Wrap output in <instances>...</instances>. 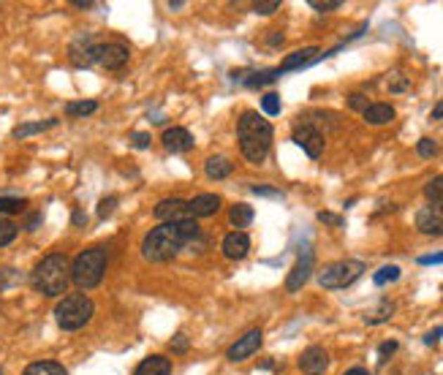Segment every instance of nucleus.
Wrapping results in <instances>:
<instances>
[{
  "instance_id": "f257e3e1",
  "label": "nucleus",
  "mask_w": 443,
  "mask_h": 375,
  "mask_svg": "<svg viewBox=\"0 0 443 375\" xmlns=\"http://www.w3.org/2000/svg\"><path fill=\"white\" fill-rule=\"evenodd\" d=\"M202 237V229L199 223L191 218V221H180V223H163V226H155L144 237L141 242V256L147 261H169L174 256H180L185 248H193V242Z\"/></svg>"
},
{
  "instance_id": "f03ea898",
  "label": "nucleus",
  "mask_w": 443,
  "mask_h": 375,
  "mask_svg": "<svg viewBox=\"0 0 443 375\" xmlns=\"http://www.w3.org/2000/svg\"><path fill=\"white\" fill-rule=\"evenodd\" d=\"M237 139H240L242 155L250 164H264L272 150L275 128L259 112H242L240 123H237Z\"/></svg>"
},
{
  "instance_id": "7ed1b4c3",
  "label": "nucleus",
  "mask_w": 443,
  "mask_h": 375,
  "mask_svg": "<svg viewBox=\"0 0 443 375\" xmlns=\"http://www.w3.org/2000/svg\"><path fill=\"white\" fill-rule=\"evenodd\" d=\"M30 283L33 289L44 296H60L68 283H71V261L63 253H49L44 256L39 264L30 272Z\"/></svg>"
},
{
  "instance_id": "20e7f679",
  "label": "nucleus",
  "mask_w": 443,
  "mask_h": 375,
  "mask_svg": "<svg viewBox=\"0 0 443 375\" xmlns=\"http://www.w3.org/2000/svg\"><path fill=\"white\" fill-rule=\"evenodd\" d=\"M106 264H109V258H106V250L103 248L82 250L79 256L74 258V264H71V280L84 291L96 289L103 280V275H106Z\"/></svg>"
},
{
  "instance_id": "39448f33",
  "label": "nucleus",
  "mask_w": 443,
  "mask_h": 375,
  "mask_svg": "<svg viewBox=\"0 0 443 375\" xmlns=\"http://www.w3.org/2000/svg\"><path fill=\"white\" fill-rule=\"evenodd\" d=\"M93 312H96V305H93L90 296H84V294H68V296H63L60 302H58V308H55V321L65 332H77V329H82L93 318Z\"/></svg>"
},
{
  "instance_id": "423d86ee",
  "label": "nucleus",
  "mask_w": 443,
  "mask_h": 375,
  "mask_svg": "<svg viewBox=\"0 0 443 375\" xmlns=\"http://www.w3.org/2000/svg\"><path fill=\"white\" fill-rule=\"evenodd\" d=\"M364 275V264L357 258H345V261H335V264H326L319 272V283L323 289H348L351 283H357Z\"/></svg>"
},
{
  "instance_id": "0eeeda50",
  "label": "nucleus",
  "mask_w": 443,
  "mask_h": 375,
  "mask_svg": "<svg viewBox=\"0 0 443 375\" xmlns=\"http://www.w3.org/2000/svg\"><path fill=\"white\" fill-rule=\"evenodd\" d=\"M313 267H316V256H313V248H310V245H304V248L300 250V258H297L294 270L288 272V277H285V291H288V294L300 291L304 283L310 280Z\"/></svg>"
},
{
  "instance_id": "6e6552de",
  "label": "nucleus",
  "mask_w": 443,
  "mask_h": 375,
  "mask_svg": "<svg viewBox=\"0 0 443 375\" xmlns=\"http://www.w3.org/2000/svg\"><path fill=\"white\" fill-rule=\"evenodd\" d=\"M131 58V52H128V46L125 44H117V41H103L96 46V65H101V68H109V71H117L122 68L125 63Z\"/></svg>"
},
{
  "instance_id": "1a4fd4ad",
  "label": "nucleus",
  "mask_w": 443,
  "mask_h": 375,
  "mask_svg": "<svg viewBox=\"0 0 443 375\" xmlns=\"http://www.w3.org/2000/svg\"><path fill=\"white\" fill-rule=\"evenodd\" d=\"M294 145L297 147H302L304 152L316 161V158H321V152H323V133L316 128L313 123H302L297 131H294Z\"/></svg>"
},
{
  "instance_id": "9d476101",
  "label": "nucleus",
  "mask_w": 443,
  "mask_h": 375,
  "mask_svg": "<svg viewBox=\"0 0 443 375\" xmlns=\"http://www.w3.org/2000/svg\"><path fill=\"white\" fill-rule=\"evenodd\" d=\"M262 340H264L262 329H250V332H245L237 343L229 346L226 359H229V362H245V359H250V356L262 348Z\"/></svg>"
},
{
  "instance_id": "9b49d317",
  "label": "nucleus",
  "mask_w": 443,
  "mask_h": 375,
  "mask_svg": "<svg viewBox=\"0 0 443 375\" xmlns=\"http://www.w3.org/2000/svg\"><path fill=\"white\" fill-rule=\"evenodd\" d=\"M96 46H98V41L90 33H82L79 39H74L68 46V58L77 68H90V65H96Z\"/></svg>"
},
{
  "instance_id": "f8f14e48",
  "label": "nucleus",
  "mask_w": 443,
  "mask_h": 375,
  "mask_svg": "<svg viewBox=\"0 0 443 375\" xmlns=\"http://www.w3.org/2000/svg\"><path fill=\"white\" fill-rule=\"evenodd\" d=\"M416 229L427 237H443V204H427L416 212Z\"/></svg>"
},
{
  "instance_id": "ddd939ff",
  "label": "nucleus",
  "mask_w": 443,
  "mask_h": 375,
  "mask_svg": "<svg viewBox=\"0 0 443 375\" xmlns=\"http://www.w3.org/2000/svg\"><path fill=\"white\" fill-rule=\"evenodd\" d=\"M155 218L163 223H180V221H191V212H188V202L185 199H163L155 204Z\"/></svg>"
},
{
  "instance_id": "4468645a",
  "label": "nucleus",
  "mask_w": 443,
  "mask_h": 375,
  "mask_svg": "<svg viewBox=\"0 0 443 375\" xmlns=\"http://www.w3.org/2000/svg\"><path fill=\"white\" fill-rule=\"evenodd\" d=\"M326 367H329V354L321 346H310L300 356V370H304L307 375H323Z\"/></svg>"
},
{
  "instance_id": "2eb2a0df",
  "label": "nucleus",
  "mask_w": 443,
  "mask_h": 375,
  "mask_svg": "<svg viewBox=\"0 0 443 375\" xmlns=\"http://www.w3.org/2000/svg\"><path fill=\"white\" fill-rule=\"evenodd\" d=\"M161 142L166 152H188V150L193 147V133H191L188 128L174 125V128H166V131H163Z\"/></svg>"
},
{
  "instance_id": "dca6fc26",
  "label": "nucleus",
  "mask_w": 443,
  "mask_h": 375,
  "mask_svg": "<svg viewBox=\"0 0 443 375\" xmlns=\"http://www.w3.org/2000/svg\"><path fill=\"white\" fill-rule=\"evenodd\" d=\"M223 199L218 193H199V196H193L191 202H188V212H191V218L196 221V218H210V215H215L218 209H221Z\"/></svg>"
},
{
  "instance_id": "f3484780",
  "label": "nucleus",
  "mask_w": 443,
  "mask_h": 375,
  "mask_svg": "<svg viewBox=\"0 0 443 375\" xmlns=\"http://www.w3.org/2000/svg\"><path fill=\"white\" fill-rule=\"evenodd\" d=\"M221 250L226 258H231V261H240L248 256V250H250V237L245 234V231H231V234H226L221 242Z\"/></svg>"
},
{
  "instance_id": "a211bd4d",
  "label": "nucleus",
  "mask_w": 443,
  "mask_h": 375,
  "mask_svg": "<svg viewBox=\"0 0 443 375\" xmlns=\"http://www.w3.org/2000/svg\"><path fill=\"white\" fill-rule=\"evenodd\" d=\"M321 60V55H319V46H304L300 52H291L285 60L278 65V71L283 74H288V71H297V68H304V65H310V63Z\"/></svg>"
},
{
  "instance_id": "6ab92c4d",
  "label": "nucleus",
  "mask_w": 443,
  "mask_h": 375,
  "mask_svg": "<svg viewBox=\"0 0 443 375\" xmlns=\"http://www.w3.org/2000/svg\"><path fill=\"white\" fill-rule=\"evenodd\" d=\"M134 375H172V362H169V356L153 354L136 364Z\"/></svg>"
},
{
  "instance_id": "aec40b11",
  "label": "nucleus",
  "mask_w": 443,
  "mask_h": 375,
  "mask_svg": "<svg viewBox=\"0 0 443 375\" xmlns=\"http://www.w3.org/2000/svg\"><path fill=\"white\" fill-rule=\"evenodd\" d=\"M364 123L367 125H386L394 120V106L392 104H383V101H378V104H370L367 109L362 112Z\"/></svg>"
},
{
  "instance_id": "412c9836",
  "label": "nucleus",
  "mask_w": 443,
  "mask_h": 375,
  "mask_svg": "<svg viewBox=\"0 0 443 375\" xmlns=\"http://www.w3.org/2000/svg\"><path fill=\"white\" fill-rule=\"evenodd\" d=\"M253 218H256V212H253V207L250 204H234L231 207V212H229V223L234 226L237 231H242V229H248L250 223H253Z\"/></svg>"
},
{
  "instance_id": "4be33fe9",
  "label": "nucleus",
  "mask_w": 443,
  "mask_h": 375,
  "mask_svg": "<svg viewBox=\"0 0 443 375\" xmlns=\"http://www.w3.org/2000/svg\"><path fill=\"white\" fill-rule=\"evenodd\" d=\"M204 174H207L210 180H226V177L231 174V161H226L223 155H215V158H210V161L204 164Z\"/></svg>"
},
{
  "instance_id": "5701e85b",
  "label": "nucleus",
  "mask_w": 443,
  "mask_h": 375,
  "mask_svg": "<svg viewBox=\"0 0 443 375\" xmlns=\"http://www.w3.org/2000/svg\"><path fill=\"white\" fill-rule=\"evenodd\" d=\"M22 375H68V370L60 362H33L22 370Z\"/></svg>"
},
{
  "instance_id": "b1692460",
  "label": "nucleus",
  "mask_w": 443,
  "mask_h": 375,
  "mask_svg": "<svg viewBox=\"0 0 443 375\" xmlns=\"http://www.w3.org/2000/svg\"><path fill=\"white\" fill-rule=\"evenodd\" d=\"M58 120L52 117V120H41V123H22L14 128V139H25V136H33V133H41V131H49V128H55Z\"/></svg>"
},
{
  "instance_id": "393cba45",
  "label": "nucleus",
  "mask_w": 443,
  "mask_h": 375,
  "mask_svg": "<svg viewBox=\"0 0 443 375\" xmlns=\"http://www.w3.org/2000/svg\"><path fill=\"white\" fill-rule=\"evenodd\" d=\"M27 209V199L22 196H0V215H20Z\"/></svg>"
},
{
  "instance_id": "a878e982",
  "label": "nucleus",
  "mask_w": 443,
  "mask_h": 375,
  "mask_svg": "<svg viewBox=\"0 0 443 375\" xmlns=\"http://www.w3.org/2000/svg\"><path fill=\"white\" fill-rule=\"evenodd\" d=\"M96 112H98V101H71V104H65L68 117H90Z\"/></svg>"
},
{
  "instance_id": "bb28decb",
  "label": "nucleus",
  "mask_w": 443,
  "mask_h": 375,
  "mask_svg": "<svg viewBox=\"0 0 443 375\" xmlns=\"http://www.w3.org/2000/svg\"><path fill=\"white\" fill-rule=\"evenodd\" d=\"M275 79H281V71L278 68H267V71H259V74H250L245 84L248 87H264V84L275 82Z\"/></svg>"
},
{
  "instance_id": "cd10ccee",
  "label": "nucleus",
  "mask_w": 443,
  "mask_h": 375,
  "mask_svg": "<svg viewBox=\"0 0 443 375\" xmlns=\"http://www.w3.org/2000/svg\"><path fill=\"white\" fill-rule=\"evenodd\" d=\"M17 234H20V226H17L14 221H8V218L0 215V248L11 245V242L17 239Z\"/></svg>"
},
{
  "instance_id": "c85d7f7f",
  "label": "nucleus",
  "mask_w": 443,
  "mask_h": 375,
  "mask_svg": "<svg viewBox=\"0 0 443 375\" xmlns=\"http://www.w3.org/2000/svg\"><path fill=\"white\" fill-rule=\"evenodd\" d=\"M424 196H427L432 204H443V174L441 177H432V180L424 185Z\"/></svg>"
},
{
  "instance_id": "c756f323",
  "label": "nucleus",
  "mask_w": 443,
  "mask_h": 375,
  "mask_svg": "<svg viewBox=\"0 0 443 375\" xmlns=\"http://www.w3.org/2000/svg\"><path fill=\"white\" fill-rule=\"evenodd\" d=\"M373 280H375V286L394 283V280H400V267H394V264H386V267H381V270L373 275Z\"/></svg>"
},
{
  "instance_id": "7c9ffc66",
  "label": "nucleus",
  "mask_w": 443,
  "mask_h": 375,
  "mask_svg": "<svg viewBox=\"0 0 443 375\" xmlns=\"http://www.w3.org/2000/svg\"><path fill=\"white\" fill-rule=\"evenodd\" d=\"M392 312H394V305L386 299V302H381V305L373 310V315H364V321H367V324H381L386 318H392Z\"/></svg>"
},
{
  "instance_id": "2f4dec72",
  "label": "nucleus",
  "mask_w": 443,
  "mask_h": 375,
  "mask_svg": "<svg viewBox=\"0 0 443 375\" xmlns=\"http://www.w3.org/2000/svg\"><path fill=\"white\" fill-rule=\"evenodd\" d=\"M262 109L269 114V117H275V114H281V96L275 93V90H269V93H264L262 96Z\"/></svg>"
},
{
  "instance_id": "473e14b6",
  "label": "nucleus",
  "mask_w": 443,
  "mask_h": 375,
  "mask_svg": "<svg viewBox=\"0 0 443 375\" xmlns=\"http://www.w3.org/2000/svg\"><path fill=\"white\" fill-rule=\"evenodd\" d=\"M438 142L435 139H430V136H424V139H419V145H416V152L422 155V158H435L438 155Z\"/></svg>"
},
{
  "instance_id": "72a5a7b5",
  "label": "nucleus",
  "mask_w": 443,
  "mask_h": 375,
  "mask_svg": "<svg viewBox=\"0 0 443 375\" xmlns=\"http://www.w3.org/2000/svg\"><path fill=\"white\" fill-rule=\"evenodd\" d=\"M278 8H281V0H256V3H253V11H256V14H262V17L275 14Z\"/></svg>"
},
{
  "instance_id": "f704fd0d",
  "label": "nucleus",
  "mask_w": 443,
  "mask_h": 375,
  "mask_svg": "<svg viewBox=\"0 0 443 375\" xmlns=\"http://www.w3.org/2000/svg\"><path fill=\"white\" fill-rule=\"evenodd\" d=\"M397 348H400V346H397L394 340H386V343H381V348H378V362H381V364H386Z\"/></svg>"
},
{
  "instance_id": "c9c22d12",
  "label": "nucleus",
  "mask_w": 443,
  "mask_h": 375,
  "mask_svg": "<svg viewBox=\"0 0 443 375\" xmlns=\"http://www.w3.org/2000/svg\"><path fill=\"white\" fill-rule=\"evenodd\" d=\"M340 6H342L340 0H310V8H316V11H321V14L335 11V8H340Z\"/></svg>"
},
{
  "instance_id": "e433bc0d",
  "label": "nucleus",
  "mask_w": 443,
  "mask_h": 375,
  "mask_svg": "<svg viewBox=\"0 0 443 375\" xmlns=\"http://www.w3.org/2000/svg\"><path fill=\"white\" fill-rule=\"evenodd\" d=\"M150 133L147 131H136V133H131V147H136V150H147L150 147Z\"/></svg>"
},
{
  "instance_id": "4c0bfd02",
  "label": "nucleus",
  "mask_w": 443,
  "mask_h": 375,
  "mask_svg": "<svg viewBox=\"0 0 443 375\" xmlns=\"http://www.w3.org/2000/svg\"><path fill=\"white\" fill-rule=\"evenodd\" d=\"M117 207V196H106L101 204H98V218H109Z\"/></svg>"
},
{
  "instance_id": "58836bf2",
  "label": "nucleus",
  "mask_w": 443,
  "mask_h": 375,
  "mask_svg": "<svg viewBox=\"0 0 443 375\" xmlns=\"http://www.w3.org/2000/svg\"><path fill=\"white\" fill-rule=\"evenodd\" d=\"M348 106L357 109V112H364L370 104H367V98H364L362 93H351V96H348Z\"/></svg>"
},
{
  "instance_id": "ea45409f",
  "label": "nucleus",
  "mask_w": 443,
  "mask_h": 375,
  "mask_svg": "<svg viewBox=\"0 0 443 375\" xmlns=\"http://www.w3.org/2000/svg\"><path fill=\"white\" fill-rule=\"evenodd\" d=\"M188 348H191L188 334H177V337L172 340V351H174V354H182V351H188Z\"/></svg>"
},
{
  "instance_id": "a19ab883",
  "label": "nucleus",
  "mask_w": 443,
  "mask_h": 375,
  "mask_svg": "<svg viewBox=\"0 0 443 375\" xmlns=\"http://www.w3.org/2000/svg\"><path fill=\"white\" fill-rule=\"evenodd\" d=\"M256 196H269V199H283V190H278V188H262V185H256V188H250Z\"/></svg>"
},
{
  "instance_id": "79ce46f5",
  "label": "nucleus",
  "mask_w": 443,
  "mask_h": 375,
  "mask_svg": "<svg viewBox=\"0 0 443 375\" xmlns=\"http://www.w3.org/2000/svg\"><path fill=\"white\" fill-rule=\"evenodd\" d=\"M389 90L392 93H403V90H408V79H405L403 74H394V79L389 82Z\"/></svg>"
},
{
  "instance_id": "37998d69",
  "label": "nucleus",
  "mask_w": 443,
  "mask_h": 375,
  "mask_svg": "<svg viewBox=\"0 0 443 375\" xmlns=\"http://www.w3.org/2000/svg\"><path fill=\"white\" fill-rule=\"evenodd\" d=\"M419 264L430 267V264H443V250L441 253H430V256H419Z\"/></svg>"
},
{
  "instance_id": "c03bdc74",
  "label": "nucleus",
  "mask_w": 443,
  "mask_h": 375,
  "mask_svg": "<svg viewBox=\"0 0 443 375\" xmlns=\"http://www.w3.org/2000/svg\"><path fill=\"white\" fill-rule=\"evenodd\" d=\"M441 337H443V327H438V329H432V332L424 334V346H435Z\"/></svg>"
},
{
  "instance_id": "a18cd8bd",
  "label": "nucleus",
  "mask_w": 443,
  "mask_h": 375,
  "mask_svg": "<svg viewBox=\"0 0 443 375\" xmlns=\"http://www.w3.org/2000/svg\"><path fill=\"white\" fill-rule=\"evenodd\" d=\"M319 221L321 223H335V226H342L340 215H332V212H319Z\"/></svg>"
},
{
  "instance_id": "49530a36",
  "label": "nucleus",
  "mask_w": 443,
  "mask_h": 375,
  "mask_svg": "<svg viewBox=\"0 0 443 375\" xmlns=\"http://www.w3.org/2000/svg\"><path fill=\"white\" fill-rule=\"evenodd\" d=\"M71 223H74V226H84V223H87V215H84L82 209H74V212H71Z\"/></svg>"
},
{
  "instance_id": "de8ad7c7",
  "label": "nucleus",
  "mask_w": 443,
  "mask_h": 375,
  "mask_svg": "<svg viewBox=\"0 0 443 375\" xmlns=\"http://www.w3.org/2000/svg\"><path fill=\"white\" fill-rule=\"evenodd\" d=\"M39 223H41V212H36V215H30V218H27L25 229H27V231H36V229H39Z\"/></svg>"
},
{
  "instance_id": "09e8293b",
  "label": "nucleus",
  "mask_w": 443,
  "mask_h": 375,
  "mask_svg": "<svg viewBox=\"0 0 443 375\" xmlns=\"http://www.w3.org/2000/svg\"><path fill=\"white\" fill-rule=\"evenodd\" d=\"M71 6H74V8H82V11H87V8H93L96 3H93V0H71Z\"/></svg>"
},
{
  "instance_id": "8fccbe9b",
  "label": "nucleus",
  "mask_w": 443,
  "mask_h": 375,
  "mask_svg": "<svg viewBox=\"0 0 443 375\" xmlns=\"http://www.w3.org/2000/svg\"><path fill=\"white\" fill-rule=\"evenodd\" d=\"M267 44H269V46H278V44H283V33H272V36L267 39Z\"/></svg>"
},
{
  "instance_id": "3c124183",
  "label": "nucleus",
  "mask_w": 443,
  "mask_h": 375,
  "mask_svg": "<svg viewBox=\"0 0 443 375\" xmlns=\"http://www.w3.org/2000/svg\"><path fill=\"white\" fill-rule=\"evenodd\" d=\"M432 120H443V101L441 104H435V109H432V114H430Z\"/></svg>"
},
{
  "instance_id": "603ef678",
  "label": "nucleus",
  "mask_w": 443,
  "mask_h": 375,
  "mask_svg": "<svg viewBox=\"0 0 443 375\" xmlns=\"http://www.w3.org/2000/svg\"><path fill=\"white\" fill-rule=\"evenodd\" d=\"M345 375H370V373H367L364 367H351V370H348Z\"/></svg>"
},
{
  "instance_id": "864d4df0",
  "label": "nucleus",
  "mask_w": 443,
  "mask_h": 375,
  "mask_svg": "<svg viewBox=\"0 0 443 375\" xmlns=\"http://www.w3.org/2000/svg\"><path fill=\"white\" fill-rule=\"evenodd\" d=\"M169 8H172V11H180L182 3H180V0H172V3H169Z\"/></svg>"
}]
</instances>
